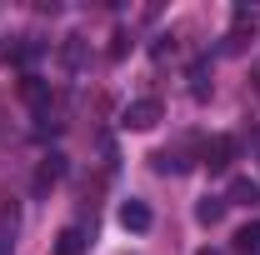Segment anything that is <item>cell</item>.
I'll return each mask as SVG.
<instances>
[{"label":"cell","mask_w":260,"mask_h":255,"mask_svg":"<svg viewBox=\"0 0 260 255\" xmlns=\"http://www.w3.org/2000/svg\"><path fill=\"white\" fill-rule=\"evenodd\" d=\"M190 95H195V100L210 95V60H195V65H190Z\"/></svg>","instance_id":"7c38bea8"},{"label":"cell","mask_w":260,"mask_h":255,"mask_svg":"<svg viewBox=\"0 0 260 255\" xmlns=\"http://www.w3.org/2000/svg\"><path fill=\"white\" fill-rule=\"evenodd\" d=\"M60 175H65V155L55 150V155H45V160H40V170H35L30 190H35V195H50V185H55Z\"/></svg>","instance_id":"277c9868"},{"label":"cell","mask_w":260,"mask_h":255,"mask_svg":"<svg viewBox=\"0 0 260 255\" xmlns=\"http://www.w3.org/2000/svg\"><path fill=\"white\" fill-rule=\"evenodd\" d=\"M225 205H230L225 195H205V200L195 205V220H200V225H220V220H225Z\"/></svg>","instance_id":"9c48e42d"},{"label":"cell","mask_w":260,"mask_h":255,"mask_svg":"<svg viewBox=\"0 0 260 255\" xmlns=\"http://www.w3.org/2000/svg\"><path fill=\"white\" fill-rule=\"evenodd\" d=\"M230 205H260V180H250V175H240V180H230Z\"/></svg>","instance_id":"ba28073f"},{"label":"cell","mask_w":260,"mask_h":255,"mask_svg":"<svg viewBox=\"0 0 260 255\" xmlns=\"http://www.w3.org/2000/svg\"><path fill=\"white\" fill-rule=\"evenodd\" d=\"M250 80H255V95H260V60L250 65Z\"/></svg>","instance_id":"e0dca14e"},{"label":"cell","mask_w":260,"mask_h":255,"mask_svg":"<svg viewBox=\"0 0 260 255\" xmlns=\"http://www.w3.org/2000/svg\"><path fill=\"white\" fill-rule=\"evenodd\" d=\"M165 120V105L155 95H140V100H130L125 110H120V125L125 130H155Z\"/></svg>","instance_id":"6da1fadb"},{"label":"cell","mask_w":260,"mask_h":255,"mask_svg":"<svg viewBox=\"0 0 260 255\" xmlns=\"http://www.w3.org/2000/svg\"><path fill=\"white\" fill-rule=\"evenodd\" d=\"M250 150H255V160H260V125L250 130Z\"/></svg>","instance_id":"2e32d148"},{"label":"cell","mask_w":260,"mask_h":255,"mask_svg":"<svg viewBox=\"0 0 260 255\" xmlns=\"http://www.w3.org/2000/svg\"><path fill=\"white\" fill-rule=\"evenodd\" d=\"M15 235H20V205H0V255L15 250Z\"/></svg>","instance_id":"5b68a950"},{"label":"cell","mask_w":260,"mask_h":255,"mask_svg":"<svg viewBox=\"0 0 260 255\" xmlns=\"http://www.w3.org/2000/svg\"><path fill=\"white\" fill-rule=\"evenodd\" d=\"M150 220H155V215H150V205H145V200H125V205H120V225L135 230V235H140V230H150Z\"/></svg>","instance_id":"8992f818"},{"label":"cell","mask_w":260,"mask_h":255,"mask_svg":"<svg viewBox=\"0 0 260 255\" xmlns=\"http://www.w3.org/2000/svg\"><path fill=\"white\" fill-rule=\"evenodd\" d=\"M235 155H240V140H235V135H210L205 150H200V165H205L210 175H225Z\"/></svg>","instance_id":"7a4b0ae2"},{"label":"cell","mask_w":260,"mask_h":255,"mask_svg":"<svg viewBox=\"0 0 260 255\" xmlns=\"http://www.w3.org/2000/svg\"><path fill=\"white\" fill-rule=\"evenodd\" d=\"M125 40H130L125 30H115V35H110V60H120V55H125Z\"/></svg>","instance_id":"9a60e30c"},{"label":"cell","mask_w":260,"mask_h":255,"mask_svg":"<svg viewBox=\"0 0 260 255\" xmlns=\"http://www.w3.org/2000/svg\"><path fill=\"white\" fill-rule=\"evenodd\" d=\"M20 100L40 115V110H50V105H55V90H50V80H40L35 70H25V75H20Z\"/></svg>","instance_id":"3957f363"},{"label":"cell","mask_w":260,"mask_h":255,"mask_svg":"<svg viewBox=\"0 0 260 255\" xmlns=\"http://www.w3.org/2000/svg\"><path fill=\"white\" fill-rule=\"evenodd\" d=\"M85 250V235L70 225V230H60V245H55V255H80Z\"/></svg>","instance_id":"4fadbf2b"},{"label":"cell","mask_w":260,"mask_h":255,"mask_svg":"<svg viewBox=\"0 0 260 255\" xmlns=\"http://www.w3.org/2000/svg\"><path fill=\"white\" fill-rule=\"evenodd\" d=\"M200 255H215V250H200Z\"/></svg>","instance_id":"ac0fdd59"},{"label":"cell","mask_w":260,"mask_h":255,"mask_svg":"<svg viewBox=\"0 0 260 255\" xmlns=\"http://www.w3.org/2000/svg\"><path fill=\"white\" fill-rule=\"evenodd\" d=\"M40 50H45L40 40H30V35H20L15 45H5V60H10V65H35V60H40Z\"/></svg>","instance_id":"52a82bcc"},{"label":"cell","mask_w":260,"mask_h":255,"mask_svg":"<svg viewBox=\"0 0 260 255\" xmlns=\"http://www.w3.org/2000/svg\"><path fill=\"white\" fill-rule=\"evenodd\" d=\"M150 165H155V175H180V170H185V155H180V150H155Z\"/></svg>","instance_id":"8fae6325"},{"label":"cell","mask_w":260,"mask_h":255,"mask_svg":"<svg viewBox=\"0 0 260 255\" xmlns=\"http://www.w3.org/2000/svg\"><path fill=\"white\" fill-rule=\"evenodd\" d=\"M85 60V50H80V35H70V45H65V65H80Z\"/></svg>","instance_id":"5bb4252c"},{"label":"cell","mask_w":260,"mask_h":255,"mask_svg":"<svg viewBox=\"0 0 260 255\" xmlns=\"http://www.w3.org/2000/svg\"><path fill=\"white\" fill-rule=\"evenodd\" d=\"M235 255H260V220L235 230Z\"/></svg>","instance_id":"30bf717a"}]
</instances>
